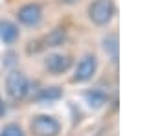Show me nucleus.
Wrapping results in <instances>:
<instances>
[{"label":"nucleus","instance_id":"1","mask_svg":"<svg viewBox=\"0 0 151 136\" xmlns=\"http://www.w3.org/2000/svg\"><path fill=\"white\" fill-rule=\"evenodd\" d=\"M6 92L13 101H22L29 94V79L24 72L11 70L6 77Z\"/></svg>","mask_w":151,"mask_h":136},{"label":"nucleus","instance_id":"2","mask_svg":"<svg viewBox=\"0 0 151 136\" xmlns=\"http://www.w3.org/2000/svg\"><path fill=\"white\" fill-rule=\"evenodd\" d=\"M116 15V6L112 0H94L88 6V19L96 26H107Z\"/></svg>","mask_w":151,"mask_h":136},{"label":"nucleus","instance_id":"3","mask_svg":"<svg viewBox=\"0 0 151 136\" xmlns=\"http://www.w3.org/2000/svg\"><path fill=\"white\" fill-rule=\"evenodd\" d=\"M29 127H32V132L35 136H57L59 132H61V123H59L54 116H50V114H37V116H33Z\"/></svg>","mask_w":151,"mask_h":136},{"label":"nucleus","instance_id":"4","mask_svg":"<svg viewBox=\"0 0 151 136\" xmlns=\"http://www.w3.org/2000/svg\"><path fill=\"white\" fill-rule=\"evenodd\" d=\"M96 70H98V59H96V55L87 54L78 63V66H76L74 75H72V81L74 83H87V81H90V79L94 77Z\"/></svg>","mask_w":151,"mask_h":136},{"label":"nucleus","instance_id":"5","mask_svg":"<svg viewBox=\"0 0 151 136\" xmlns=\"http://www.w3.org/2000/svg\"><path fill=\"white\" fill-rule=\"evenodd\" d=\"M17 19L24 26H39V22L42 20V6L37 2L24 4L17 11Z\"/></svg>","mask_w":151,"mask_h":136},{"label":"nucleus","instance_id":"6","mask_svg":"<svg viewBox=\"0 0 151 136\" xmlns=\"http://www.w3.org/2000/svg\"><path fill=\"white\" fill-rule=\"evenodd\" d=\"M70 66H72V59L65 54H48L44 59V68L54 75L68 72Z\"/></svg>","mask_w":151,"mask_h":136},{"label":"nucleus","instance_id":"7","mask_svg":"<svg viewBox=\"0 0 151 136\" xmlns=\"http://www.w3.org/2000/svg\"><path fill=\"white\" fill-rule=\"evenodd\" d=\"M20 37V29L19 26L11 20H0V39L6 44H13L17 42Z\"/></svg>","mask_w":151,"mask_h":136},{"label":"nucleus","instance_id":"8","mask_svg":"<svg viewBox=\"0 0 151 136\" xmlns=\"http://www.w3.org/2000/svg\"><path fill=\"white\" fill-rule=\"evenodd\" d=\"M61 96H63V92H61L59 87H44V88L39 90V94L35 96V99L42 101V103H52V101H57Z\"/></svg>","mask_w":151,"mask_h":136},{"label":"nucleus","instance_id":"9","mask_svg":"<svg viewBox=\"0 0 151 136\" xmlns=\"http://www.w3.org/2000/svg\"><path fill=\"white\" fill-rule=\"evenodd\" d=\"M85 97H87V103L92 109H100L101 105H105V103H107V99H109V96L105 94L103 90H100V88H94V90L85 92Z\"/></svg>","mask_w":151,"mask_h":136},{"label":"nucleus","instance_id":"10","mask_svg":"<svg viewBox=\"0 0 151 136\" xmlns=\"http://www.w3.org/2000/svg\"><path fill=\"white\" fill-rule=\"evenodd\" d=\"M103 50L107 52L112 59H116V54H118V37L116 35L105 37V39H103Z\"/></svg>","mask_w":151,"mask_h":136},{"label":"nucleus","instance_id":"11","mask_svg":"<svg viewBox=\"0 0 151 136\" xmlns=\"http://www.w3.org/2000/svg\"><path fill=\"white\" fill-rule=\"evenodd\" d=\"M63 41H65V33L61 31V29H54L46 39H44V46H59V44H63Z\"/></svg>","mask_w":151,"mask_h":136},{"label":"nucleus","instance_id":"12","mask_svg":"<svg viewBox=\"0 0 151 136\" xmlns=\"http://www.w3.org/2000/svg\"><path fill=\"white\" fill-rule=\"evenodd\" d=\"M0 136H26L24 131L20 129V125L17 123H7L2 131H0Z\"/></svg>","mask_w":151,"mask_h":136},{"label":"nucleus","instance_id":"13","mask_svg":"<svg viewBox=\"0 0 151 136\" xmlns=\"http://www.w3.org/2000/svg\"><path fill=\"white\" fill-rule=\"evenodd\" d=\"M6 114V105H4V101H2V97H0V118H2Z\"/></svg>","mask_w":151,"mask_h":136},{"label":"nucleus","instance_id":"14","mask_svg":"<svg viewBox=\"0 0 151 136\" xmlns=\"http://www.w3.org/2000/svg\"><path fill=\"white\" fill-rule=\"evenodd\" d=\"M65 4H74V2H78V0H63Z\"/></svg>","mask_w":151,"mask_h":136}]
</instances>
